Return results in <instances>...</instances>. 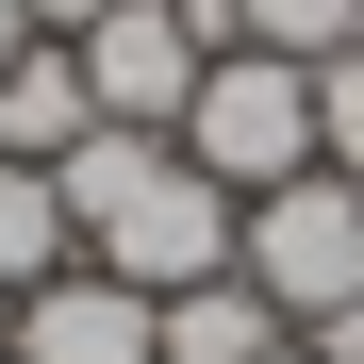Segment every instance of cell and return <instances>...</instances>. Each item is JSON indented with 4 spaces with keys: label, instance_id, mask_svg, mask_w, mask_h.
Masks as SVG:
<instances>
[{
    "label": "cell",
    "instance_id": "10",
    "mask_svg": "<svg viewBox=\"0 0 364 364\" xmlns=\"http://www.w3.org/2000/svg\"><path fill=\"white\" fill-rule=\"evenodd\" d=\"M17 17H33V33H50V50H83V33H100V17H116V0H17Z\"/></svg>",
    "mask_w": 364,
    "mask_h": 364
},
{
    "label": "cell",
    "instance_id": "11",
    "mask_svg": "<svg viewBox=\"0 0 364 364\" xmlns=\"http://www.w3.org/2000/svg\"><path fill=\"white\" fill-rule=\"evenodd\" d=\"M298 348H315V364H364V298H331V315L298 331Z\"/></svg>",
    "mask_w": 364,
    "mask_h": 364
},
{
    "label": "cell",
    "instance_id": "4",
    "mask_svg": "<svg viewBox=\"0 0 364 364\" xmlns=\"http://www.w3.org/2000/svg\"><path fill=\"white\" fill-rule=\"evenodd\" d=\"M0 364H166V298H133L116 265H50L0 315Z\"/></svg>",
    "mask_w": 364,
    "mask_h": 364
},
{
    "label": "cell",
    "instance_id": "3",
    "mask_svg": "<svg viewBox=\"0 0 364 364\" xmlns=\"http://www.w3.org/2000/svg\"><path fill=\"white\" fill-rule=\"evenodd\" d=\"M232 265H249L298 331L331 315V298H364V182H331V166H298V182H265L249 199V232H232Z\"/></svg>",
    "mask_w": 364,
    "mask_h": 364
},
{
    "label": "cell",
    "instance_id": "13",
    "mask_svg": "<svg viewBox=\"0 0 364 364\" xmlns=\"http://www.w3.org/2000/svg\"><path fill=\"white\" fill-rule=\"evenodd\" d=\"M282 364H315V348H282Z\"/></svg>",
    "mask_w": 364,
    "mask_h": 364
},
{
    "label": "cell",
    "instance_id": "6",
    "mask_svg": "<svg viewBox=\"0 0 364 364\" xmlns=\"http://www.w3.org/2000/svg\"><path fill=\"white\" fill-rule=\"evenodd\" d=\"M83 133H100V100H83V50H50V33H33L17 67H0V166H67Z\"/></svg>",
    "mask_w": 364,
    "mask_h": 364
},
{
    "label": "cell",
    "instance_id": "7",
    "mask_svg": "<svg viewBox=\"0 0 364 364\" xmlns=\"http://www.w3.org/2000/svg\"><path fill=\"white\" fill-rule=\"evenodd\" d=\"M67 265V199H50V166H0V315Z\"/></svg>",
    "mask_w": 364,
    "mask_h": 364
},
{
    "label": "cell",
    "instance_id": "5",
    "mask_svg": "<svg viewBox=\"0 0 364 364\" xmlns=\"http://www.w3.org/2000/svg\"><path fill=\"white\" fill-rule=\"evenodd\" d=\"M282 348H298V315H282L249 265H215V282L166 298V364H282Z\"/></svg>",
    "mask_w": 364,
    "mask_h": 364
},
{
    "label": "cell",
    "instance_id": "12",
    "mask_svg": "<svg viewBox=\"0 0 364 364\" xmlns=\"http://www.w3.org/2000/svg\"><path fill=\"white\" fill-rule=\"evenodd\" d=\"M17 50H33V17H17V0H0V67H17Z\"/></svg>",
    "mask_w": 364,
    "mask_h": 364
},
{
    "label": "cell",
    "instance_id": "1",
    "mask_svg": "<svg viewBox=\"0 0 364 364\" xmlns=\"http://www.w3.org/2000/svg\"><path fill=\"white\" fill-rule=\"evenodd\" d=\"M50 199H67V249H83V265H116L133 298L215 282V265H232V232H249V199H232L182 133H116V116L50 166Z\"/></svg>",
    "mask_w": 364,
    "mask_h": 364
},
{
    "label": "cell",
    "instance_id": "2",
    "mask_svg": "<svg viewBox=\"0 0 364 364\" xmlns=\"http://www.w3.org/2000/svg\"><path fill=\"white\" fill-rule=\"evenodd\" d=\"M182 149H199L232 199L298 182V166H315V67H282V50H215L199 100H182Z\"/></svg>",
    "mask_w": 364,
    "mask_h": 364
},
{
    "label": "cell",
    "instance_id": "8",
    "mask_svg": "<svg viewBox=\"0 0 364 364\" xmlns=\"http://www.w3.org/2000/svg\"><path fill=\"white\" fill-rule=\"evenodd\" d=\"M232 50H282V67H331V50H364V0H232Z\"/></svg>",
    "mask_w": 364,
    "mask_h": 364
},
{
    "label": "cell",
    "instance_id": "9",
    "mask_svg": "<svg viewBox=\"0 0 364 364\" xmlns=\"http://www.w3.org/2000/svg\"><path fill=\"white\" fill-rule=\"evenodd\" d=\"M315 166L364 182V50H331V67H315Z\"/></svg>",
    "mask_w": 364,
    "mask_h": 364
}]
</instances>
